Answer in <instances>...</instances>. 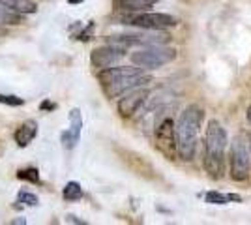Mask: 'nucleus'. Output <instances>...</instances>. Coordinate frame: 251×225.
Returning a JSON list of instances; mask_svg holds the SVG:
<instances>
[{
    "label": "nucleus",
    "mask_w": 251,
    "mask_h": 225,
    "mask_svg": "<svg viewBox=\"0 0 251 225\" xmlns=\"http://www.w3.org/2000/svg\"><path fill=\"white\" fill-rule=\"evenodd\" d=\"M98 81L107 98H120L133 88L152 83V75L145 74L139 66H113L101 70L98 74Z\"/></svg>",
    "instance_id": "obj_1"
},
{
    "label": "nucleus",
    "mask_w": 251,
    "mask_h": 225,
    "mask_svg": "<svg viewBox=\"0 0 251 225\" xmlns=\"http://www.w3.org/2000/svg\"><path fill=\"white\" fill-rule=\"evenodd\" d=\"M225 149H227V131L218 120H210L204 135L202 167L214 180H220L225 175Z\"/></svg>",
    "instance_id": "obj_2"
},
{
    "label": "nucleus",
    "mask_w": 251,
    "mask_h": 225,
    "mask_svg": "<svg viewBox=\"0 0 251 225\" xmlns=\"http://www.w3.org/2000/svg\"><path fill=\"white\" fill-rule=\"evenodd\" d=\"M204 111L199 105H189L184 109L176 122V143H178V158L184 161H191L195 158V150L199 143V131L202 126Z\"/></svg>",
    "instance_id": "obj_3"
},
{
    "label": "nucleus",
    "mask_w": 251,
    "mask_h": 225,
    "mask_svg": "<svg viewBox=\"0 0 251 225\" xmlns=\"http://www.w3.org/2000/svg\"><path fill=\"white\" fill-rule=\"evenodd\" d=\"M120 23L147 30H167L176 26V17L161 11H135V13H124L120 17Z\"/></svg>",
    "instance_id": "obj_4"
},
{
    "label": "nucleus",
    "mask_w": 251,
    "mask_h": 225,
    "mask_svg": "<svg viewBox=\"0 0 251 225\" xmlns=\"http://www.w3.org/2000/svg\"><path fill=\"white\" fill-rule=\"evenodd\" d=\"M176 58V49L167 45H147L131 53V62L143 70H157Z\"/></svg>",
    "instance_id": "obj_5"
},
{
    "label": "nucleus",
    "mask_w": 251,
    "mask_h": 225,
    "mask_svg": "<svg viewBox=\"0 0 251 225\" xmlns=\"http://www.w3.org/2000/svg\"><path fill=\"white\" fill-rule=\"evenodd\" d=\"M251 152L248 150V145L244 137H234L230 143L229 161H230V178L234 182H244L250 178L251 173Z\"/></svg>",
    "instance_id": "obj_6"
},
{
    "label": "nucleus",
    "mask_w": 251,
    "mask_h": 225,
    "mask_svg": "<svg viewBox=\"0 0 251 225\" xmlns=\"http://www.w3.org/2000/svg\"><path fill=\"white\" fill-rule=\"evenodd\" d=\"M154 141L157 150L169 158L175 160L178 156V143H176V124L171 117H165L159 120L154 128Z\"/></svg>",
    "instance_id": "obj_7"
},
{
    "label": "nucleus",
    "mask_w": 251,
    "mask_h": 225,
    "mask_svg": "<svg viewBox=\"0 0 251 225\" xmlns=\"http://www.w3.org/2000/svg\"><path fill=\"white\" fill-rule=\"evenodd\" d=\"M148 96H150V90L145 86H139V88H133V90L122 94L118 103H116L118 115L122 118H131L141 109V105L147 101Z\"/></svg>",
    "instance_id": "obj_8"
},
{
    "label": "nucleus",
    "mask_w": 251,
    "mask_h": 225,
    "mask_svg": "<svg viewBox=\"0 0 251 225\" xmlns=\"http://www.w3.org/2000/svg\"><path fill=\"white\" fill-rule=\"evenodd\" d=\"M126 56V51L120 49V47H115L111 43H107L103 47H98L90 53V62L94 68H98L100 72L101 70H107V68H113L116 66L122 58Z\"/></svg>",
    "instance_id": "obj_9"
},
{
    "label": "nucleus",
    "mask_w": 251,
    "mask_h": 225,
    "mask_svg": "<svg viewBox=\"0 0 251 225\" xmlns=\"http://www.w3.org/2000/svg\"><path fill=\"white\" fill-rule=\"evenodd\" d=\"M81 129H83V115L79 109L70 111V128L62 131V145L64 149L72 150L77 145V141L81 137Z\"/></svg>",
    "instance_id": "obj_10"
},
{
    "label": "nucleus",
    "mask_w": 251,
    "mask_h": 225,
    "mask_svg": "<svg viewBox=\"0 0 251 225\" xmlns=\"http://www.w3.org/2000/svg\"><path fill=\"white\" fill-rule=\"evenodd\" d=\"M36 135H38V122L36 120H25L21 126L17 128L15 131V143L25 149V147H28L32 141L36 139Z\"/></svg>",
    "instance_id": "obj_11"
},
{
    "label": "nucleus",
    "mask_w": 251,
    "mask_h": 225,
    "mask_svg": "<svg viewBox=\"0 0 251 225\" xmlns=\"http://www.w3.org/2000/svg\"><path fill=\"white\" fill-rule=\"evenodd\" d=\"M157 0H113L115 8L124 13H135V11H147V8L154 6Z\"/></svg>",
    "instance_id": "obj_12"
},
{
    "label": "nucleus",
    "mask_w": 251,
    "mask_h": 225,
    "mask_svg": "<svg viewBox=\"0 0 251 225\" xmlns=\"http://www.w3.org/2000/svg\"><path fill=\"white\" fill-rule=\"evenodd\" d=\"M0 4H4L6 8L17 11L21 15H30L38 11V4L32 0H0Z\"/></svg>",
    "instance_id": "obj_13"
},
{
    "label": "nucleus",
    "mask_w": 251,
    "mask_h": 225,
    "mask_svg": "<svg viewBox=\"0 0 251 225\" xmlns=\"http://www.w3.org/2000/svg\"><path fill=\"white\" fill-rule=\"evenodd\" d=\"M204 201L210 204H227V203H242V197L238 193H220L208 192L204 195Z\"/></svg>",
    "instance_id": "obj_14"
},
{
    "label": "nucleus",
    "mask_w": 251,
    "mask_h": 225,
    "mask_svg": "<svg viewBox=\"0 0 251 225\" xmlns=\"http://www.w3.org/2000/svg\"><path fill=\"white\" fill-rule=\"evenodd\" d=\"M23 23L21 13L6 8L4 4H0V25H19Z\"/></svg>",
    "instance_id": "obj_15"
},
{
    "label": "nucleus",
    "mask_w": 251,
    "mask_h": 225,
    "mask_svg": "<svg viewBox=\"0 0 251 225\" xmlns=\"http://www.w3.org/2000/svg\"><path fill=\"white\" fill-rule=\"evenodd\" d=\"M62 195L66 201L74 203V201H79V199L83 197V188H81V184H77V182H68L64 186Z\"/></svg>",
    "instance_id": "obj_16"
},
{
    "label": "nucleus",
    "mask_w": 251,
    "mask_h": 225,
    "mask_svg": "<svg viewBox=\"0 0 251 225\" xmlns=\"http://www.w3.org/2000/svg\"><path fill=\"white\" fill-rule=\"evenodd\" d=\"M17 178H21V180H28V182H32V184H38L40 182V173H38V169H34V167H28V169H19Z\"/></svg>",
    "instance_id": "obj_17"
},
{
    "label": "nucleus",
    "mask_w": 251,
    "mask_h": 225,
    "mask_svg": "<svg viewBox=\"0 0 251 225\" xmlns=\"http://www.w3.org/2000/svg\"><path fill=\"white\" fill-rule=\"evenodd\" d=\"M0 103L11 105V107H19V105L25 103V100L19 96H13V94H0Z\"/></svg>",
    "instance_id": "obj_18"
},
{
    "label": "nucleus",
    "mask_w": 251,
    "mask_h": 225,
    "mask_svg": "<svg viewBox=\"0 0 251 225\" xmlns=\"http://www.w3.org/2000/svg\"><path fill=\"white\" fill-rule=\"evenodd\" d=\"M17 199H19V203H25L26 206H34V204H38V201H40V199L30 192H19Z\"/></svg>",
    "instance_id": "obj_19"
},
{
    "label": "nucleus",
    "mask_w": 251,
    "mask_h": 225,
    "mask_svg": "<svg viewBox=\"0 0 251 225\" xmlns=\"http://www.w3.org/2000/svg\"><path fill=\"white\" fill-rule=\"evenodd\" d=\"M66 222H72V224H84L83 220H77V216H74V214L66 216Z\"/></svg>",
    "instance_id": "obj_20"
},
{
    "label": "nucleus",
    "mask_w": 251,
    "mask_h": 225,
    "mask_svg": "<svg viewBox=\"0 0 251 225\" xmlns=\"http://www.w3.org/2000/svg\"><path fill=\"white\" fill-rule=\"evenodd\" d=\"M246 117H248V122L251 124V105L248 107V111H246Z\"/></svg>",
    "instance_id": "obj_21"
},
{
    "label": "nucleus",
    "mask_w": 251,
    "mask_h": 225,
    "mask_svg": "<svg viewBox=\"0 0 251 225\" xmlns=\"http://www.w3.org/2000/svg\"><path fill=\"white\" fill-rule=\"evenodd\" d=\"M11 224H26V222H25V220H23V218H21V220H13Z\"/></svg>",
    "instance_id": "obj_22"
},
{
    "label": "nucleus",
    "mask_w": 251,
    "mask_h": 225,
    "mask_svg": "<svg viewBox=\"0 0 251 225\" xmlns=\"http://www.w3.org/2000/svg\"><path fill=\"white\" fill-rule=\"evenodd\" d=\"M68 2H70V4H74V6H75V4H81L83 0H68Z\"/></svg>",
    "instance_id": "obj_23"
},
{
    "label": "nucleus",
    "mask_w": 251,
    "mask_h": 225,
    "mask_svg": "<svg viewBox=\"0 0 251 225\" xmlns=\"http://www.w3.org/2000/svg\"><path fill=\"white\" fill-rule=\"evenodd\" d=\"M250 152H251V135H250Z\"/></svg>",
    "instance_id": "obj_24"
}]
</instances>
